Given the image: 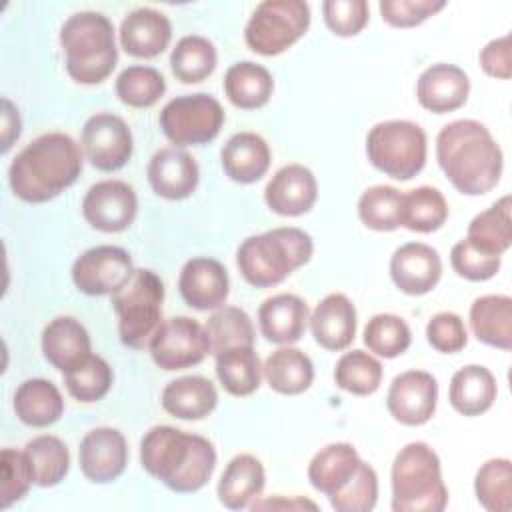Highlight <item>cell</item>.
<instances>
[{"mask_svg":"<svg viewBox=\"0 0 512 512\" xmlns=\"http://www.w3.org/2000/svg\"><path fill=\"white\" fill-rule=\"evenodd\" d=\"M436 160L450 184L464 196L490 192L504 166V156L490 130L470 118L454 120L436 136Z\"/></svg>","mask_w":512,"mask_h":512,"instance_id":"1","label":"cell"},{"mask_svg":"<svg viewBox=\"0 0 512 512\" xmlns=\"http://www.w3.org/2000/svg\"><path fill=\"white\" fill-rule=\"evenodd\" d=\"M140 464L166 488L178 494L198 492L216 468L214 444L180 428L152 426L140 440Z\"/></svg>","mask_w":512,"mask_h":512,"instance_id":"2","label":"cell"},{"mask_svg":"<svg viewBox=\"0 0 512 512\" xmlns=\"http://www.w3.org/2000/svg\"><path fill=\"white\" fill-rule=\"evenodd\" d=\"M82 172V150L72 136L48 132L26 144L10 162L8 182L20 200L42 204L70 188Z\"/></svg>","mask_w":512,"mask_h":512,"instance_id":"3","label":"cell"},{"mask_svg":"<svg viewBox=\"0 0 512 512\" xmlns=\"http://www.w3.org/2000/svg\"><path fill=\"white\" fill-rule=\"evenodd\" d=\"M312 252L314 242L308 232L294 226H280L248 236L238 246L236 266L250 286L270 288L308 264Z\"/></svg>","mask_w":512,"mask_h":512,"instance_id":"4","label":"cell"},{"mask_svg":"<svg viewBox=\"0 0 512 512\" xmlns=\"http://www.w3.org/2000/svg\"><path fill=\"white\" fill-rule=\"evenodd\" d=\"M60 46L66 54V72L78 84L104 82L118 62L114 24L92 10L76 12L60 28Z\"/></svg>","mask_w":512,"mask_h":512,"instance_id":"5","label":"cell"},{"mask_svg":"<svg viewBox=\"0 0 512 512\" xmlns=\"http://www.w3.org/2000/svg\"><path fill=\"white\" fill-rule=\"evenodd\" d=\"M390 480L394 512H442L448 504L440 458L426 442H408L400 448Z\"/></svg>","mask_w":512,"mask_h":512,"instance_id":"6","label":"cell"},{"mask_svg":"<svg viewBox=\"0 0 512 512\" xmlns=\"http://www.w3.org/2000/svg\"><path fill=\"white\" fill-rule=\"evenodd\" d=\"M164 284L148 268H136L130 280L112 294V308L118 316L120 342L132 350L150 346L162 320Z\"/></svg>","mask_w":512,"mask_h":512,"instance_id":"7","label":"cell"},{"mask_svg":"<svg viewBox=\"0 0 512 512\" xmlns=\"http://www.w3.org/2000/svg\"><path fill=\"white\" fill-rule=\"evenodd\" d=\"M370 164L394 180H410L422 172L428 140L422 126L410 120H384L366 136Z\"/></svg>","mask_w":512,"mask_h":512,"instance_id":"8","label":"cell"},{"mask_svg":"<svg viewBox=\"0 0 512 512\" xmlns=\"http://www.w3.org/2000/svg\"><path fill=\"white\" fill-rule=\"evenodd\" d=\"M308 26L310 6L304 0H266L252 12L244 40L260 56H278L296 44Z\"/></svg>","mask_w":512,"mask_h":512,"instance_id":"9","label":"cell"},{"mask_svg":"<svg viewBox=\"0 0 512 512\" xmlns=\"http://www.w3.org/2000/svg\"><path fill=\"white\" fill-rule=\"evenodd\" d=\"M224 120L222 104L206 92L172 98L158 116L162 134L176 148L212 142L220 134Z\"/></svg>","mask_w":512,"mask_h":512,"instance_id":"10","label":"cell"},{"mask_svg":"<svg viewBox=\"0 0 512 512\" xmlns=\"http://www.w3.org/2000/svg\"><path fill=\"white\" fill-rule=\"evenodd\" d=\"M148 350L154 364L166 372L196 366L208 354H212L206 328L188 316H174L164 320Z\"/></svg>","mask_w":512,"mask_h":512,"instance_id":"11","label":"cell"},{"mask_svg":"<svg viewBox=\"0 0 512 512\" xmlns=\"http://www.w3.org/2000/svg\"><path fill=\"white\" fill-rule=\"evenodd\" d=\"M80 142L86 160L100 172L124 168L134 150L130 126L112 112L92 114L82 126Z\"/></svg>","mask_w":512,"mask_h":512,"instance_id":"12","label":"cell"},{"mask_svg":"<svg viewBox=\"0 0 512 512\" xmlns=\"http://www.w3.org/2000/svg\"><path fill=\"white\" fill-rule=\"evenodd\" d=\"M130 254L120 246H94L82 252L72 264L74 286L88 296L118 292L134 274Z\"/></svg>","mask_w":512,"mask_h":512,"instance_id":"13","label":"cell"},{"mask_svg":"<svg viewBox=\"0 0 512 512\" xmlns=\"http://www.w3.org/2000/svg\"><path fill=\"white\" fill-rule=\"evenodd\" d=\"M138 214V196L122 180H100L88 188L82 200L84 220L106 234L122 232L132 226Z\"/></svg>","mask_w":512,"mask_h":512,"instance_id":"14","label":"cell"},{"mask_svg":"<svg viewBox=\"0 0 512 512\" xmlns=\"http://www.w3.org/2000/svg\"><path fill=\"white\" fill-rule=\"evenodd\" d=\"M438 404V382L430 372L406 370L398 374L386 394L390 416L404 426L426 424Z\"/></svg>","mask_w":512,"mask_h":512,"instance_id":"15","label":"cell"},{"mask_svg":"<svg viewBox=\"0 0 512 512\" xmlns=\"http://www.w3.org/2000/svg\"><path fill=\"white\" fill-rule=\"evenodd\" d=\"M82 474L94 484H108L122 476L128 464V444L120 430L110 426L92 428L78 448Z\"/></svg>","mask_w":512,"mask_h":512,"instance_id":"16","label":"cell"},{"mask_svg":"<svg viewBox=\"0 0 512 512\" xmlns=\"http://www.w3.org/2000/svg\"><path fill=\"white\" fill-rule=\"evenodd\" d=\"M442 276V258L424 242H406L390 258V278L408 296H422L436 288Z\"/></svg>","mask_w":512,"mask_h":512,"instance_id":"17","label":"cell"},{"mask_svg":"<svg viewBox=\"0 0 512 512\" xmlns=\"http://www.w3.org/2000/svg\"><path fill=\"white\" fill-rule=\"evenodd\" d=\"M178 292L182 300L196 310H218L224 306L230 280L222 262L206 256L190 258L178 276Z\"/></svg>","mask_w":512,"mask_h":512,"instance_id":"18","label":"cell"},{"mask_svg":"<svg viewBox=\"0 0 512 512\" xmlns=\"http://www.w3.org/2000/svg\"><path fill=\"white\" fill-rule=\"evenodd\" d=\"M146 176L156 196L166 200H184L196 190L200 170L190 152L168 146L154 152L148 162Z\"/></svg>","mask_w":512,"mask_h":512,"instance_id":"19","label":"cell"},{"mask_svg":"<svg viewBox=\"0 0 512 512\" xmlns=\"http://www.w3.org/2000/svg\"><path fill=\"white\" fill-rule=\"evenodd\" d=\"M316 198V176L302 164L282 166L264 188L266 206L280 216H302L312 210Z\"/></svg>","mask_w":512,"mask_h":512,"instance_id":"20","label":"cell"},{"mask_svg":"<svg viewBox=\"0 0 512 512\" xmlns=\"http://www.w3.org/2000/svg\"><path fill=\"white\" fill-rule=\"evenodd\" d=\"M468 94L470 78L456 64H432L418 76L416 82V98L420 106L434 114H446L462 108Z\"/></svg>","mask_w":512,"mask_h":512,"instance_id":"21","label":"cell"},{"mask_svg":"<svg viewBox=\"0 0 512 512\" xmlns=\"http://www.w3.org/2000/svg\"><path fill=\"white\" fill-rule=\"evenodd\" d=\"M364 460L348 442H332L320 448L308 464V480L312 488L328 500L344 492L360 472Z\"/></svg>","mask_w":512,"mask_h":512,"instance_id":"22","label":"cell"},{"mask_svg":"<svg viewBox=\"0 0 512 512\" xmlns=\"http://www.w3.org/2000/svg\"><path fill=\"white\" fill-rule=\"evenodd\" d=\"M42 354L62 374L78 368L92 356L88 330L72 316H58L42 330Z\"/></svg>","mask_w":512,"mask_h":512,"instance_id":"23","label":"cell"},{"mask_svg":"<svg viewBox=\"0 0 512 512\" xmlns=\"http://www.w3.org/2000/svg\"><path fill=\"white\" fill-rule=\"evenodd\" d=\"M172 40V24L154 8H136L120 24V46L134 58H156Z\"/></svg>","mask_w":512,"mask_h":512,"instance_id":"24","label":"cell"},{"mask_svg":"<svg viewBox=\"0 0 512 512\" xmlns=\"http://www.w3.org/2000/svg\"><path fill=\"white\" fill-rule=\"evenodd\" d=\"M308 304L296 294H274L258 308V326L262 336L280 346L298 342L308 326Z\"/></svg>","mask_w":512,"mask_h":512,"instance_id":"25","label":"cell"},{"mask_svg":"<svg viewBox=\"0 0 512 512\" xmlns=\"http://www.w3.org/2000/svg\"><path fill=\"white\" fill-rule=\"evenodd\" d=\"M356 308L346 294L332 292L324 296L312 316L310 330L314 340L332 352L346 350L356 336Z\"/></svg>","mask_w":512,"mask_h":512,"instance_id":"26","label":"cell"},{"mask_svg":"<svg viewBox=\"0 0 512 512\" xmlns=\"http://www.w3.org/2000/svg\"><path fill=\"white\" fill-rule=\"evenodd\" d=\"M220 162L230 180L238 184H254L268 172L272 152L260 134L238 132L222 146Z\"/></svg>","mask_w":512,"mask_h":512,"instance_id":"27","label":"cell"},{"mask_svg":"<svg viewBox=\"0 0 512 512\" xmlns=\"http://www.w3.org/2000/svg\"><path fill=\"white\" fill-rule=\"evenodd\" d=\"M266 472L262 462L252 454H236L218 480V500L228 510H242L262 494Z\"/></svg>","mask_w":512,"mask_h":512,"instance_id":"28","label":"cell"},{"mask_svg":"<svg viewBox=\"0 0 512 512\" xmlns=\"http://www.w3.org/2000/svg\"><path fill=\"white\" fill-rule=\"evenodd\" d=\"M162 408L180 420H202L210 416L218 404V392L206 376H182L170 380L162 390Z\"/></svg>","mask_w":512,"mask_h":512,"instance_id":"29","label":"cell"},{"mask_svg":"<svg viewBox=\"0 0 512 512\" xmlns=\"http://www.w3.org/2000/svg\"><path fill=\"white\" fill-rule=\"evenodd\" d=\"M498 396L494 374L482 364H468L454 372L448 388L452 408L462 416H480L488 412Z\"/></svg>","mask_w":512,"mask_h":512,"instance_id":"30","label":"cell"},{"mask_svg":"<svg viewBox=\"0 0 512 512\" xmlns=\"http://www.w3.org/2000/svg\"><path fill=\"white\" fill-rule=\"evenodd\" d=\"M14 412L26 426L46 428L64 414V398L54 382L28 378L14 392Z\"/></svg>","mask_w":512,"mask_h":512,"instance_id":"31","label":"cell"},{"mask_svg":"<svg viewBox=\"0 0 512 512\" xmlns=\"http://www.w3.org/2000/svg\"><path fill=\"white\" fill-rule=\"evenodd\" d=\"M470 328L474 336L492 348H512V298L506 294H486L470 306Z\"/></svg>","mask_w":512,"mask_h":512,"instance_id":"32","label":"cell"},{"mask_svg":"<svg viewBox=\"0 0 512 512\" xmlns=\"http://www.w3.org/2000/svg\"><path fill=\"white\" fill-rule=\"evenodd\" d=\"M226 98L240 110H258L268 104L274 92V78L268 68L252 60L232 64L224 74Z\"/></svg>","mask_w":512,"mask_h":512,"instance_id":"33","label":"cell"},{"mask_svg":"<svg viewBox=\"0 0 512 512\" xmlns=\"http://www.w3.org/2000/svg\"><path fill=\"white\" fill-rule=\"evenodd\" d=\"M262 370L268 386L284 396H298L314 382V364L310 356L292 346L274 350L266 358Z\"/></svg>","mask_w":512,"mask_h":512,"instance_id":"34","label":"cell"},{"mask_svg":"<svg viewBox=\"0 0 512 512\" xmlns=\"http://www.w3.org/2000/svg\"><path fill=\"white\" fill-rule=\"evenodd\" d=\"M214 356L218 382L230 396L244 398L260 388L264 370L254 346H236Z\"/></svg>","mask_w":512,"mask_h":512,"instance_id":"35","label":"cell"},{"mask_svg":"<svg viewBox=\"0 0 512 512\" xmlns=\"http://www.w3.org/2000/svg\"><path fill=\"white\" fill-rule=\"evenodd\" d=\"M512 200L510 196H502L484 212L476 214L466 232V240L492 256H502L512 244V218H510Z\"/></svg>","mask_w":512,"mask_h":512,"instance_id":"36","label":"cell"},{"mask_svg":"<svg viewBox=\"0 0 512 512\" xmlns=\"http://www.w3.org/2000/svg\"><path fill=\"white\" fill-rule=\"evenodd\" d=\"M448 220V202L438 188L418 186L402 192L400 226L410 232L430 234Z\"/></svg>","mask_w":512,"mask_h":512,"instance_id":"37","label":"cell"},{"mask_svg":"<svg viewBox=\"0 0 512 512\" xmlns=\"http://www.w3.org/2000/svg\"><path fill=\"white\" fill-rule=\"evenodd\" d=\"M24 456L32 474V482L42 488L60 484L70 468L68 446L52 434H42L26 442Z\"/></svg>","mask_w":512,"mask_h":512,"instance_id":"38","label":"cell"},{"mask_svg":"<svg viewBox=\"0 0 512 512\" xmlns=\"http://www.w3.org/2000/svg\"><path fill=\"white\" fill-rule=\"evenodd\" d=\"M218 64L214 44L198 34L182 36L170 54V68L182 84H198L206 80Z\"/></svg>","mask_w":512,"mask_h":512,"instance_id":"39","label":"cell"},{"mask_svg":"<svg viewBox=\"0 0 512 512\" xmlns=\"http://www.w3.org/2000/svg\"><path fill=\"white\" fill-rule=\"evenodd\" d=\"M382 364L376 356L364 350L344 352L334 368V382L348 394L370 396L380 388Z\"/></svg>","mask_w":512,"mask_h":512,"instance_id":"40","label":"cell"},{"mask_svg":"<svg viewBox=\"0 0 512 512\" xmlns=\"http://www.w3.org/2000/svg\"><path fill=\"white\" fill-rule=\"evenodd\" d=\"M474 494L488 512L512 510V464L508 458L486 460L474 476Z\"/></svg>","mask_w":512,"mask_h":512,"instance_id":"41","label":"cell"},{"mask_svg":"<svg viewBox=\"0 0 512 512\" xmlns=\"http://www.w3.org/2000/svg\"><path fill=\"white\" fill-rule=\"evenodd\" d=\"M212 354H218L236 346H254V324L250 316L238 306L218 308L204 324Z\"/></svg>","mask_w":512,"mask_h":512,"instance_id":"42","label":"cell"},{"mask_svg":"<svg viewBox=\"0 0 512 512\" xmlns=\"http://www.w3.org/2000/svg\"><path fill=\"white\" fill-rule=\"evenodd\" d=\"M116 96L130 108H150L166 92V80L152 66L134 64L124 68L116 78Z\"/></svg>","mask_w":512,"mask_h":512,"instance_id":"43","label":"cell"},{"mask_svg":"<svg viewBox=\"0 0 512 512\" xmlns=\"http://www.w3.org/2000/svg\"><path fill=\"white\" fill-rule=\"evenodd\" d=\"M400 200L402 192L394 186H370L358 200V218L370 230L392 232L400 228Z\"/></svg>","mask_w":512,"mask_h":512,"instance_id":"44","label":"cell"},{"mask_svg":"<svg viewBox=\"0 0 512 512\" xmlns=\"http://www.w3.org/2000/svg\"><path fill=\"white\" fill-rule=\"evenodd\" d=\"M112 382H114V372L110 364L96 354H92L78 368L64 374V386L68 394L82 404H92L102 400L110 392Z\"/></svg>","mask_w":512,"mask_h":512,"instance_id":"45","label":"cell"},{"mask_svg":"<svg viewBox=\"0 0 512 512\" xmlns=\"http://www.w3.org/2000/svg\"><path fill=\"white\" fill-rule=\"evenodd\" d=\"M412 332L396 314H376L364 326V344L380 358H396L410 348Z\"/></svg>","mask_w":512,"mask_h":512,"instance_id":"46","label":"cell"},{"mask_svg":"<svg viewBox=\"0 0 512 512\" xmlns=\"http://www.w3.org/2000/svg\"><path fill=\"white\" fill-rule=\"evenodd\" d=\"M450 264L460 278L470 282H484L498 274L502 266V256L486 254L474 248L466 238H462L452 246Z\"/></svg>","mask_w":512,"mask_h":512,"instance_id":"47","label":"cell"},{"mask_svg":"<svg viewBox=\"0 0 512 512\" xmlns=\"http://www.w3.org/2000/svg\"><path fill=\"white\" fill-rule=\"evenodd\" d=\"M322 16L332 34L350 38L364 30L370 8L366 0H326L322 2Z\"/></svg>","mask_w":512,"mask_h":512,"instance_id":"48","label":"cell"},{"mask_svg":"<svg viewBox=\"0 0 512 512\" xmlns=\"http://www.w3.org/2000/svg\"><path fill=\"white\" fill-rule=\"evenodd\" d=\"M336 512H370L378 502V474L364 462L350 486L328 500Z\"/></svg>","mask_w":512,"mask_h":512,"instance_id":"49","label":"cell"},{"mask_svg":"<svg viewBox=\"0 0 512 512\" xmlns=\"http://www.w3.org/2000/svg\"><path fill=\"white\" fill-rule=\"evenodd\" d=\"M0 470H2V488H0L2 508H10L14 502L22 500L28 494L30 484H34L24 452L4 448L0 454Z\"/></svg>","mask_w":512,"mask_h":512,"instance_id":"50","label":"cell"},{"mask_svg":"<svg viewBox=\"0 0 512 512\" xmlns=\"http://www.w3.org/2000/svg\"><path fill=\"white\" fill-rule=\"evenodd\" d=\"M444 6L442 0H382L378 4L382 20L394 28L420 26Z\"/></svg>","mask_w":512,"mask_h":512,"instance_id":"51","label":"cell"},{"mask_svg":"<svg viewBox=\"0 0 512 512\" xmlns=\"http://www.w3.org/2000/svg\"><path fill=\"white\" fill-rule=\"evenodd\" d=\"M428 344L442 354H456L468 344L464 320L454 312H438L426 324Z\"/></svg>","mask_w":512,"mask_h":512,"instance_id":"52","label":"cell"},{"mask_svg":"<svg viewBox=\"0 0 512 512\" xmlns=\"http://www.w3.org/2000/svg\"><path fill=\"white\" fill-rule=\"evenodd\" d=\"M480 68L490 78L508 80L512 76V54H510V36L504 34L500 38L490 40L480 50Z\"/></svg>","mask_w":512,"mask_h":512,"instance_id":"53","label":"cell"},{"mask_svg":"<svg viewBox=\"0 0 512 512\" xmlns=\"http://www.w3.org/2000/svg\"><path fill=\"white\" fill-rule=\"evenodd\" d=\"M20 132H22V122H20L18 108L8 98H2V152L4 154L18 140Z\"/></svg>","mask_w":512,"mask_h":512,"instance_id":"54","label":"cell"},{"mask_svg":"<svg viewBox=\"0 0 512 512\" xmlns=\"http://www.w3.org/2000/svg\"><path fill=\"white\" fill-rule=\"evenodd\" d=\"M252 508H288V510H300V508H310L316 510L318 506L310 500H302V498H292V500H284L282 496H276L272 500H262V502H254Z\"/></svg>","mask_w":512,"mask_h":512,"instance_id":"55","label":"cell"}]
</instances>
